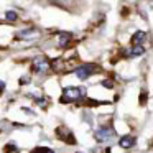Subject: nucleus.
Instances as JSON below:
<instances>
[{"mask_svg": "<svg viewBox=\"0 0 153 153\" xmlns=\"http://www.w3.org/2000/svg\"><path fill=\"white\" fill-rule=\"evenodd\" d=\"M84 96V89L81 87H64L63 89V96H61V102L63 104H68V102H76L79 100L81 97Z\"/></svg>", "mask_w": 153, "mask_h": 153, "instance_id": "f257e3e1", "label": "nucleus"}, {"mask_svg": "<svg viewBox=\"0 0 153 153\" xmlns=\"http://www.w3.org/2000/svg\"><path fill=\"white\" fill-rule=\"evenodd\" d=\"M48 69H50V63H48V59L45 56L33 58V61H31V71L35 74H45Z\"/></svg>", "mask_w": 153, "mask_h": 153, "instance_id": "f03ea898", "label": "nucleus"}, {"mask_svg": "<svg viewBox=\"0 0 153 153\" xmlns=\"http://www.w3.org/2000/svg\"><path fill=\"white\" fill-rule=\"evenodd\" d=\"M94 137H96V140L99 143H107V142H110V140L115 137V130L109 128V127H100L99 130H96Z\"/></svg>", "mask_w": 153, "mask_h": 153, "instance_id": "7ed1b4c3", "label": "nucleus"}, {"mask_svg": "<svg viewBox=\"0 0 153 153\" xmlns=\"http://www.w3.org/2000/svg\"><path fill=\"white\" fill-rule=\"evenodd\" d=\"M94 69H96L94 64H82V66H79V68L74 69V74H76L77 79L86 81L89 76H92V74H94Z\"/></svg>", "mask_w": 153, "mask_h": 153, "instance_id": "20e7f679", "label": "nucleus"}, {"mask_svg": "<svg viewBox=\"0 0 153 153\" xmlns=\"http://www.w3.org/2000/svg\"><path fill=\"white\" fill-rule=\"evenodd\" d=\"M56 135L59 137L63 142L69 143V145H76V138H74V135L66 128V127H58V128H56Z\"/></svg>", "mask_w": 153, "mask_h": 153, "instance_id": "39448f33", "label": "nucleus"}, {"mask_svg": "<svg viewBox=\"0 0 153 153\" xmlns=\"http://www.w3.org/2000/svg\"><path fill=\"white\" fill-rule=\"evenodd\" d=\"M119 145L122 146V148H132L133 145H135V137L133 135H125V137H122V138L119 140Z\"/></svg>", "mask_w": 153, "mask_h": 153, "instance_id": "423d86ee", "label": "nucleus"}, {"mask_svg": "<svg viewBox=\"0 0 153 153\" xmlns=\"http://www.w3.org/2000/svg\"><path fill=\"white\" fill-rule=\"evenodd\" d=\"M35 36H38L36 30H22L15 35V38H18V40H28V38H35Z\"/></svg>", "mask_w": 153, "mask_h": 153, "instance_id": "0eeeda50", "label": "nucleus"}, {"mask_svg": "<svg viewBox=\"0 0 153 153\" xmlns=\"http://www.w3.org/2000/svg\"><path fill=\"white\" fill-rule=\"evenodd\" d=\"M143 40H145V31H137L132 36V46H138Z\"/></svg>", "mask_w": 153, "mask_h": 153, "instance_id": "6e6552de", "label": "nucleus"}, {"mask_svg": "<svg viewBox=\"0 0 153 153\" xmlns=\"http://www.w3.org/2000/svg\"><path fill=\"white\" fill-rule=\"evenodd\" d=\"M69 40H71L69 33H59L58 35V45H59V46H66Z\"/></svg>", "mask_w": 153, "mask_h": 153, "instance_id": "1a4fd4ad", "label": "nucleus"}, {"mask_svg": "<svg viewBox=\"0 0 153 153\" xmlns=\"http://www.w3.org/2000/svg\"><path fill=\"white\" fill-rule=\"evenodd\" d=\"M145 53V48L142 46V45H138V46H132V51H130V56H140V54Z\"/></svg>", "mask_w": 153, "mask_h": 153, "instance_id": "9d476101", "label": "nucleus"}, {"mask_svg": "<svg viewBox=\"0 0 153 153\" xmlns=\"http://www.w3.org/2000/svg\"><path fill=\"white\" fill-rule=\"evenodd\" d=\"M31 153H54V150L48 148V146H36L31 150Z\"/></svg>", "mask_w": 153, "mask_h": 153, "instance_id": "9b49d317", "label": "nucleus"}, {"mask_svg": "<svg viewBox=\"0 0 153 153\" xmlns=\"http://www.w3.org/2000/svg\"><path fill=\"white\" fill-rule=\"evenodd\" d=\"M4 152L5 153H17L18 152V146L15 145V143H8V145H5Z\"/></svg>", "mask_w": 153, "mask_h": 153, "instance_id": "f8f14e48", "label": "nucleus"}, {"mask_svg": "<svg viewBox=\"0 0 153 153\" xmlns=\"http://www.w3.org/2000/svg\"><path fill=\"white\" fill-rule=\"evenodd\" d=\"M5 18H7L8 22H15V20H17V18H18V15L15 13L13 10H8L7 13H5Z\"/></svg>", "mask_w": 153, "mask_h": 153, "instance_id": "ddd939ff", "label": "nucleus"}, {"mask_svg": "<svg viewBox=\"0 0 153 153\" xmlns=\"http://www.w3.org/2000/svg\"><path fill=\"white\" fill-rule=\"evenodd\" d=\"M4 91H5V82L4 81H0V94L4 92Z\"/></svg>", "mask_w": 153, "mask_h": 153, "instance_id": "4468645a", "label": "nucleus"}, {"mask_svg": "<svg viewBox=\"0 0 153 153\" xmlns=\"http://www.w3.org/2000/svg\"><path fill=\"white\" fill-rule=\"evenodd\" d=\"M79 153H81V152H79Z\"/></svg>", "mask_w": 153, "mask_h": 153, "instance_id": "2eb2a0df", "label": "nucleus"}]
</instances>
